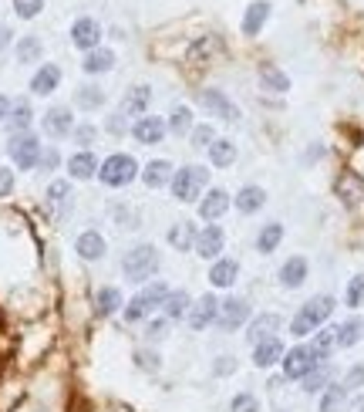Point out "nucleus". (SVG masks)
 <instances>
[{
  "label": "nucleus",
  "mask_w": 364,
  "mask_h": 412,
  "mask_svg": "<svg viewBox=\"0 0 364 412\" xmlns=\"http://www.w3.org/2000/svg\"><path fill=\"white\" fill-rule=\"evenodd\" d=\"M330 311H334V297H330V294H317V297H310L304 308L293 314V321H290V334L304 338V334L317 332V328L324 325L327 318H330Z\"/></svg>",
  "instance_id": "1"
},
{
  "label": "nucleus",
  "mask_w": 364,
  "mask_h": 412,
  "mask_svg": "<svg viewBox=\"0 0 364 412\" xmlns=\"http://www.w3.org/2000/svg\"><path fill=\"white\" fill-rule=\"evenodd\" d=\"M122 271H125V277L129 280H135V284H145L149 277H155V271H159V250H155L152 243H138L135 250H129L125 254V260H122Z\"/></svg>",
  "instance_id": "2"
},
{
  "label": "nucleus",
  "mask_w": 364,
  "mask_h": 412,
  "mask_svg": "<svg viewBox=\"0 0 364 412\" xmlns=\"http://www.w3.org/2000/svg\"><path fill=\"white\" fill-rule=\"evenodd\" d=\"M206 183H210V169H203V166H182L179 173H173V197L182 199V203H192V199L203 197Z\"/></svg>",
  "instance_id": "3"
},
{
  "label": "nucleus",
  "mask_w": 364,
  "mask_h": 412,
  "mask_svg": "<svg viewBox=\"0 0 364 412\" xmlns=\"http://www.w3.org/2000/svg\"><path fill=\"white\" fill-rule=\"evenodd\" d=\"M98 176H101V183H105V186H112V190H118V186H129V183L138 176V162H135L132 156H125V152H115V156H108L105 162H101Z\"/></svg>",
  "instance_id": "4"
},
{
  "label": "nucleus",
  "mask_w": 364,
  "mask_h": 412,
  "mask_svg": "<svg viewBox=\"0 0 364 412\" xmlns=\"http://www.w3.org/2000/svg\"><path fill=\"white\" fill-rule=\"evenodd\" d=\"M166 297H169V287H166L162 280H155V284H149L142 294H135L132 301H129L125 318H129V321H142L145 314H152L155 308H162V304H166Z\"/></svg>",
  "instance_id": "5"
},
{
  "label": "nucleus",
  "mask_w": 364,
  "mask_h": 412,
  "mask_svg": "<svg viewBox=\"0 0 364 412\" xmlns=\"http://www.w3.org/2000/svg\"><path fill=\"white\" fill-rule=\"evenodd\" d=\"M317 365H321V362L314 358L310 345H293L290 352H284V378H300V382H304Z\"/></svg>",
  "instance_id": "6"
},
{
  "label": "nucleus",
  "mask_w": 364,
  "mask_h": 412,
  "mask_svg": "<svg viewBox=\"0 0 364 412\" xmlns=\"http://www.w3.org/2000/svg\"><path fill=\"white\" fill-rule=\"evenodd\" d=\"M10 159L20 169H34L41 162V142L34 136H27V132H17L10 138Z\"/></svg>",
  "instance_id": "7"
},
{
  "label": "nucleus",
  "mask_w": 364,
  "mask_h": 412,
  "mask_svg": "<svg viewBox=\"0 0 364 412\" xmlns=\"http://www.w3.org/2000/svg\"><path fill=\"white\" fill-rule=\"evenodd\" d=\"M247 318H249L247 301H243V297H226V301L219 304V318H216V325H219L223 332H233V328H240Z\"/></svg>",
  "instance_id": "8"
},
{
  "label": "nucleus",
  "mask_w": 364,
  "mask_h": 412,
  "mask_svg": "<svg viewBox=\"0 0 364 412\" xmlns=\"http://www.w3.org/2000/svg\"><path fill=\"white\" fill-rule=\"evenodd\" d=\"M166 132H169L166 118H155V115H142L132 125V136L138 138L142 145H159V142L166 138Z\"/></svg>",
  "instance_id": "9"
},
{
  "label": "nucleus",
  "mask_w": 364,
  "mask_h": 412,
  "mask_svg": "<svg viewBox=\"0 0 364 412\" xmlns=\"http://www.w3.org/2000/svg\"><path fill=\"white\" fill-rule=\"evenodd\" d=\"M199 101H203L216 118H223V122H236V118H240V108H236L219 88H206V92L199 95Z\"/></svg>",
  "instance_id": "10"
},
{
  "label": "nucleus",
  "mask_w": 364,
  "mask_h": 412,
  "mask_svg": "<svg viewBox=\"0 0 364 412\" xmlns=\"http://www.w3.org/2000/svg\"><path fill=\"white\" fill-rule=\"evenodd\" d=\"M284 341L280 338H267V341H260V345H253V365L256 369H273L277 362H284Z\"/></svg>",
  "instance_id": "11"
},
{
  "label": "nucleus",
  "mask_w": 364,
  "mask_h": 412,
  "mask_svg": "<svg viewBox=\"0 0 364 412\" xmlns=\"http://www.w3.org/2000/svg\"><path fill=\"white\" fill-rule=\"evenodd\" d=\"M216 318H219V301H216L212 294H203L199 301H196V308L189 311V325L196 328V332H203V328H210Z\"/></svg>",
  "instance_id": "12"
},
{
  "label": "nucleus",
  "mask_w": 364,
  "mask_h": 412,
  "mask_svg": "<svg viewBox=\"0 0 364 412\" xmlns=\"http://www.w3.org/2000/svg\"><path fill=\"white\" fill-rule=\"evenodd\" d=\"M41 129H44V136L51 138H61L71 132V112L64 108V105H58V108H48L44 112V118H41Z\"/></svg>",
  "instance_id": "13"
},
{
  "label": "nucleus",
  "mask_w": 364,
  "mask_h": 412,
  "mask_svg": "<svg viewBox=\"0 0 364 412\" xmlns=\"http://www.w3.org/2000/svg\"><path fill=\"white\" fill-rule=\"evenodd\" d=\"M223 230L219 227H203L199 236H196V254L206 257V260H216V257L223 254Z\"/></svg>",
  "instance_id": "14"
},
{
  "label": "nucleus",
  "mask_w": 364,
  "mask_h": 412,
  "mask_svg": "<svg viewBox=\"0 0 364 412\" xmlns=\"http://www.w3.org/2000/svg\"><path fill=\"white\" fill-rule=\"evenodd\" d=\"M280 325H284L280 314H260L247 328V341L249 345H260V341H267V338H277V328H280Z\"/></svg>",
  "instance_id": "15"
},
{
  "label": "nucleus",
  "mask_w": 364,
  "mask_h": 412,
  "mask_svg": "<svg viewBox=\"0 0 364 412\" xmlns=\"http://www.w3.org/2000/svg\"><path fill=\"white\" fill-rule=\"evenodd\" d=\"M71 41H75V48L95 51L98 41H101V27H98L92 17H81V20H75V27H71Z\"/></svg>",
  "instance_id": "16"
},
{
  "label": "nucleus",
  "mask_w": 364,
  "mask_h": 412,
  "mask_svg": "<svg viewBox=\"0 0 364 412\" xmlns=\"http://www.w3.org/2000/svg\"><path fill=\"white\" fill-rule=\"evenodd\" d=\"M75 250L85 257V260H101L105 250H108V243H105V236L98 234V230H85V234L75 240Z\"/></svg>",
  "instance_id": "17"
},
{
  "label": "nucleus",
  "mask_w": 364,
  "mask_h": 412,
  "mask_svg": "<svg viewBox=\"0 0 364 412\" xmlns=\"http://www.w3.org/2000/svg\"><path fill=\"white\" fill-rule=\"evenodd\" d=\"M226 210H230V197H226V190H210L206 197L199 199V216H203V220H219Z\"/></svg>",
  "instance_id": "18"
},
{
  "label": "nucleus",
  "mask_w": 364,
  "mask_h": 412,
  "mask_svg": "<svg viewBox=\"0 0 364 412\" xmlns=\"http://www.w3.org/2000/svg\"><path fill=\"white\" fill-rule=\"evenodd\" d=\"M58 81H61L58 64H41L38 75L31 78V92H34V95H51V92L58 88Z\"/></svg>",
  "instance_id": "19"
},
{
  "label": "nucleus",
  "mask_w": 364,
  "mask_h": 412,
  "mask_svg": "<svg viewBox=\"0 0 364 412\" xmlns=\"http://www.w3.org/2000/svg\"><path fill=\"white\" fill-rule=\"evenodd\" d=\"M236 274H240V264L230 260V257H219V260L210 267V280L216 284V287H230V284H236Z\"/></svg>",
  "instance_id": "20"
},
{
  "label": "nucleus",
  "mask_w": 364,
  "mask_h": 412,
  "mask_svg": "<svg viewBox=\"0 0 364 412\" xmlns=\"http://www.w3.org/2000/svg\"><path fill=\"white\" fill-rule=\"evenodd\" d=\"M270 17V3L267 0H256V3H249L247 7V17H243V34L253 38V34H260V27L267 24Z\"/></svg>",
  "instance_id": "21"
},
{
  "label": "nucleus",
  "mask_w": 364,
  "mask_h": 412,
  "mask_svg": "<svg viewBox=\"0 0 364 412\" xmlns=\"http://www.w3.org/2000/svg\"><path fill=\"white\" fill-rule=\"evenodd\" d=\"M263 203H267V193L260 190V186H243L240 193H236V210L240 213H256V210H263Z\"/></svg>",
  "instance_id": "22"
},
{
  "label": "nucleus",
  "mask_w": 364,
  "mask_h": 412,
  "mask_svg": "<svg viewBox=\"0 0 364 412\" xmlns=\"http://www.w3.org/2000/svg\"><path fill=\"white\" fill-rule=\"evenodd\" d=\"M307 280V260L304 257H290L287 264L280 267V284L284 287H300Z\"/></svg>",
  "instance_id": "23"
},
{
  "label": "nucleus",
  "mask_w": 364,
  "mask_h": 412,
  "mask_svg": "<svg viewBox=\"0 0 364 412\" xmlns=\"http://www.w3.org/2000/svg\"><path fill=\"white\" fill-rule=\"evenodd\" d=\"M149 101H152V88H149V85H135L132 92L125 95V101H122V112H129V115H142Z\"/></svg>",
  "instance_id": "24"
},
{
  "label": "nucleus",
  "mask_w": 364,
  "mask_h": 412,
  "mask_svg": "<svg viewBox=\"0 0 364 412\" xmlns=\"http://www.w3.org/2000/svg\"><path fill=\"white\" fill-rule=\"evenodd\" d=\"M334 348H337V328H334V332H330V328H324V332L314 334V341H310V352H314V358H317V362H327Z\"/></svg>",
  "instance_id": "25"
},
{
  "label": "nucleus",
  "mask_w": 364,
  "mask_h": 412,
  "mask_svg": "<svg viewBox=\"0 0 364 412\" xmlns=\"http://www.w3.org/2000/svg\"><path fill=\"white\" fill-rule=\"evenodd\" d=\"M166 314L173 318V321H182V318H189L192 311V297L186 294V291H169V297H166Z\"/></svg>",
  "instance_id": "26"
},
{
  "label": "nucleus",
  "mask_w": 364,
  "mask_h": 412,
  "mask_svg": "<svg viewBox=\"0 0 364 412\" xmlns=\"http://www.w3.org/2000/svg\"><path fill=\"white\" fill-rule=\"evenodd\" d=\"M142 179H145V186L159 190V186H166V183L173 179V166H169L166 159H155V162H149V166H145Z\"/></svg>",
  "instance_id": "27"
},
{
  "label": "nucleus",
  "mask_w": 364,
  "mask_h": 412,
  "mask_svg": "<svg viewBox=\"0 0 364 412\" xmlns=\"http://www.w3.org/2000/svg\"><path fill=\"white\" fill-rule=\"evenodd\" d=\"M68 169H71L75 179H92L98 173V159L92 152H75V156L68 159Z\"/></svg>",
  "instance_id": "28"
},
{
  "label": "nucleus",
  "mask_w": 364,
  "mask_h": 412,
  "mask_svg": "<svg viewBox=\"0 0 364 412\" xmlns=\"http://www.w3.org/2000/svg\"><path fill=\"white\" fill-rule=\"evenodd\" d=\"M112 64H115V55H112L108 48H95V51H88V58H85L81 68H85L88 75H101V71H108Z\"/></svg>",
  "instance_id": "29"
},
{
  "label": "nucleus",
  "mask_w": 364,
  "mask_h": 412,
  "mask_svg": "<svg viewBox=\"0 0 364 412\" xmlns=\"http://www.w3.org/2000/svg\"><path fill=\"white\" fill-rule=\"evenodd\" d=\"M280 240H284V227H280V223H267V227L260 230V236H256V250H260V254H273V250L280 247Z\"/></svg>",
  "instance_id": "30"
},
{
  "label": "nucleus",
  "mask_w": 364,
  "mask_h": 412,
  "mask_svg": "<svg viewBox=\"0 0 364 412\" xmlns=\"http://www.w3.org/2000/svg\"><path fill=\"white\" fill-rule=\"evenodd\" d=\"M196 236H199V230L192 223H175L173 230H169V243H173L175 250H189V247H196Z\"/></svg>",
  "instance_id": "31"
},
{
  "label": "nucleus",
  "mask_w": 364,
  "mask_h": 412,
  "mask_svg": "<svg viewBox=\"0 0 364 412\" xmlns=\"http://www.w3.org/2000/svg\"><path fill=\"white\" fill-rule=\"evenodd\" d=\"M361 332H364L361 318H347L344 325L337 328V348H354L361 341Z\"/></svg>",
  "instance_id": "32"
},
{
  "label": "nucleus",
  "mask_w": 364,
  "mask_h": 412,
  "mask_svg": "<svg viewBox=\"0 0 364 412\" xmlns=\"http://www.w3.org/2000/svg\"><path fill=\"white\" fill-rule=\"evenodd\" d=\"M31 118H34V112H31V101L27 99H17L10 105V129H14V136L31 125Z\"/></svg>",
  "instance_id": "33"
},
{
  "label": "nucleus",
  "mask_w": 364,
  "mask_h": 412,
  "mask_svg": "<svg viewBox=\"0 0 364 412\" xmlns=\"http://www.w3.org/2000/svg\"><path fill=\"white\" fill-rule=\"evenodd\" d=\"M347 402V389L344 385H327L321 395V412H341Z\"/></svg>",
  "instance_id": "34"
},
{
  "label": "nucleus",
  "mask_w": 364,
  "mask_h": 412,
  "mask_svg": "<svg viewBox=\"0 0 364 412\" xmlns=\"http://www.w3.org/2000/svg\"><path fill=\"white\" fill-rule=\"evenodd\" d=\"M233 159H236V145H233L230 138H216L210 145V162L212 166H230Z\"/></svg>",
  "instance_id": "35"
},
{
  "label": "nucleus",
  "mask_w": 364,
  "mask_h": 412,
  "mask_svg": "<svg viewBox=\"0 0 364 412\" xmlns=\"http://www.w3.org/2000/svg\"><path fill=\"white\" fill-rule=\"evenodd\" d=\"M95 304H98V314L108 318V314H115L118 308H122V294H118L115 287H101L95 297Z\"/></svg>",
  "instance_id": "36"
},
{
  "label": "nucleus",
  "mask_w": 364,
  "mask_h": 412,
  "mask_svg": "<svg viewBox=\"0 0 364 412\" xmlns=\"http://www.w3.org/2000/svg\"><path fill=\"white\" fill-rule=\"evenodd\" d=\"M75 101H78V108H101V101H105V92L101 88H95V85H81L78 88V95H75Z\"/></svg>",
  "instance_id": "37"
},
{
  "label": "nucleus",
  "mask_w": 364,
  "mask_h": 412,
  "mask_svg": "<svg viewBox=\"0 0 364 412\" xmlns=\"http://www.w3.org/2000/svg\"><path fill=\"white\" fill-rule=\"evenodd\" d=\"M260 78H263V85H267L270 92H287L290 88V78L280 68H273V64H263V68H260Z\"/></svg>",
  "instance_id": "38"
},
{
  "label": "nucleus",
  "mask_w": 364,
  "mask_h": 412,
  "mask_svg": "<svg viewBox=\"0 0 364 412\" xmlns=\"http://www.w3.org/2000/svg\"><path fill=\"white\" fill-rule=\"evenodd\" d=\"M169 132H175V136H186V132H192V112L186 108V105L173 108V115H169Z\"/></svg>",
  "instance_id": "39"
},
{
  "label": "nucleus",
  "mask_w": 364,
  "mask_h": 412,
  "mask_svg": "<svg viewBox=\"0 0 364 412\" xmlns=\"http://www.w3.org/2000/svg\"><path fill=\"white\" fill-rule=\"evenodd\" d=\"M41 58V38H34V34H27V38H20L17 44V61L20 64H31V61Z\"/></svg>",
  "instance_id": "40"
},
{
  "label": "nucleus",
  "mask_w": 364,
  "mask_h": 412,
  "mask_svg": "<svg viewBox=\"0 0 364 412\" xmlns=\"http://www.w3.org/2000/svg\"><path fill=\"white\" fill-rule=\"evenodd\" d=\"M327 385H330V369H324V365H317L304 378V392H324Z\"/></svg>",
  "instance_id": "41"
},
{
  "label": "nucleus",
  "mask_w": 364,
  "mask_h": 412,
  "mask_svg": "<svg viewBox=\"0 0 364 412\" xmlns=\"http://www.w3.org/2000/svg\"><path fill=\"white\" fill-rule=\"evenodd\" d=\"M344 304H347V308H361V304H364V274H358L351 284H347Z\"/></svg>",
  "instance_id": "42"
},
{
  "label": "nucleus",
  "mask_w": 364,
  "mask_h": 412,
  "mask_svg": "<svg viewBox=\"0 0 364 412\" xmlns=\"http://www.w3.org/2000/svg\"><path fill=\"white\" fill-rule=\"evenodd\" d=\"M230 412H260V402H256V395L240 392V395H233Z\"/></svg>",
  "instance_id": "43"
},
{
  "label": "nucleus",
  "mask_w": 364,
  "mask_h": 412,
  "mask_svg": "<svg viewBox=\"0 0 364 412\" xmlns=\"http://www.w3.org/2000/svg\"><path fill=\"white\" fill-rule=\"evenodd\" d=\"M212 142H216L212 125H199V129H192V145H196V149H210Z\"/></svg>",
  "instance_id": "44"
},
{
  "label": "nucleus",
  "mask_w": 364,
  "mask_h": 412,
  "mask_svg": "<svg viewBox=\"0 0 364 412\" xmlns=\"http://www.w3.org/2000/svg\"><path fill=\"white\" fill-rule=\"evenodd\" d=\"M41 7H44V0H14V10H17V14H20L24 20L38 17Z\"/></svg>",
  "instance_id": "45"
},
{
  "label": "nucleus",
  "mask_w": 364,
  "mask_h": 412,
  "mask_svg": "<svg viewBox=\"0 0 364 412\" xmlns=\"http://www.w3.org/2000/svg\"><path fill=\"white\" fill-rule=\"evenodd\" d=\"M344 389H361L364 385V365H354V369H347L344 382H341Z\"/></svg>",
  "instance_id": "46"
},
{
  "label": "nucleus",
  "mask_w": 364,
  "mask_h": 412,
  "mask_svg": "<svg viewBox=\"0 0 364 412\" xmlns=\"http://www.w3.org/2000/svg\"><path fill=\"white\" fill-rule=\"evenodd\" d=\"M64 197H68V183H51L48 186V203H61Z\"/></svg>",
  "instance_id": "47"
},
{
  "label": "nucleus",
  "mask_w": 364,
  "mask_h": 412,
  "mask_svg": "<svg viewBox=\"0 0 364 412\" xmlns=\"http://www.w3.org/2000/svg\"><path fill=\"white\" fill-rule=\"evenodd\" d=\"M145 338H149V341H162V338H166V321H152V325L145 328Z\"/></svg>",
  "instance_id": "48"
},
{
  "label": "nucleus",
  "mask_w": 364,
  "mask_h": 412,
  "mask_svg": "<svg viewBox=\"0 0 364 412\" xmlns=\"http://www.w3.org/2000/svg\"><path fill=\"white\" fill-rule=\"evenodd\" d=\"M58 162H61V156L54 152V149H48V152L41 156V169H44V173H51V169H58Z\"/></svg>",
  "instance_id": "49"
},
{
  "label": "nucleus",
  "mask_w": 364,
  "mask_h": 412,
  "mask_svg": "<svg viewBox=\"0 0 364 412\" xmlns=\"http://www.w3.org/2000/svg\"><path fill=\"white\" fill-rule=\"evenodd\" d=\"M135 358H138V365H142L145 372H152V369H159V355H152V352H138Z\"/></svg>",
  "instance_id": "50"
},
{
  "label": "nucleus",
  "mask_w": 364,
  "mask_h": 412,
  "mask_svg": "<svg viewBox=\"0 0 364 412\" xmlns=\"http://www.w3.org/2000/svg\"><path fill=\"white\" fill-rule=\"evenodd\" d=\"M10 190H14V173L0 166V197H7Z\"/></svg>",
  "instance_id": "51"
},
{
  "label": "nucleus",
  "mask_w": 364,
  "mask_h": 412,
  "mask_svg": "<svg viewBox=\"0 0 364 412\" xmlns=\"http://www.w3.org/2000/svg\"><path fill=\"white\" fill-rule=\"evenodd\" d=\"M75 138L81 142V145H92V138H95V129H92V125H81V129H75Z\"/></svg>",
  "instance_id": "52"
},
{
  "label": "nucleus",
  "mask_w": 364,
  "mask_h": 412,
  "mask_svg": "<svg viewBox=\"0 0 364 412\" xmlns=\"http://www.w3.org/2000/svg\"><path fill=\"white\" fill-rule=\"evenodd\" d=\"M236 369V358H219L216 362V375H230Z\"/></svg>",
  "instance_id": "53"
},
{
  "label": "nucleus",
  "mask_w": 364,
  "mask_h": 412,
  "mask_svg": "<svg viewBox=\"0 0 364 412\" xmlns=\"http://www.w3.org/2000/svg\"><path fill=\"white\" fill-rule=\"evenodd\" d=\"M122 118H125L122 112L108 118V132H115V136H122V132H125V122H122Z\"/></svg>",
  "instance_id": "54"
},
{
  "label": "nucleus",
  "mask_w": 364,
  "mask_h": 412,
  "mask_svg": "<svg viewBox=\"0 0 364 412\" xmlns=\"http://www.w3.org/2000/svg\"><path fill=\"white\" fill-rule=\"evenodd\" d=\"M7 44H10V27H7V24H0V51H3Z\"/></svg>",
  "instance_id": "55"
},
{
  "label": "nucleus",
  "mask_w": 364,
  "mask_h": 412,
  "mask_svg": "<svg viewBox=\"0 0 364 412\" xmlns=\"http://www.w3.org/2000/svg\"><path fill=\"white\" fill-rule=\"evenodd\" d=\"M7 115H10V101H7L3 95H0V122H3Z\"/></svg>",
  "instance_id": "56"
},
{
  "label": "nucleus",
  "mask_w": 364,
  "mask_h": 412,
  "mask_svg": "<svg viewBox=\"0 0 364 412\" xmlns=\"http://www.w3.org/2000/svg\"><path fill=\"white\" fill-rule=\"evenodd\" d=\"M351 412H364V395H358V399L351 402Z\"/></svg>",
  "instance_id": "57"
}]
</instances>
